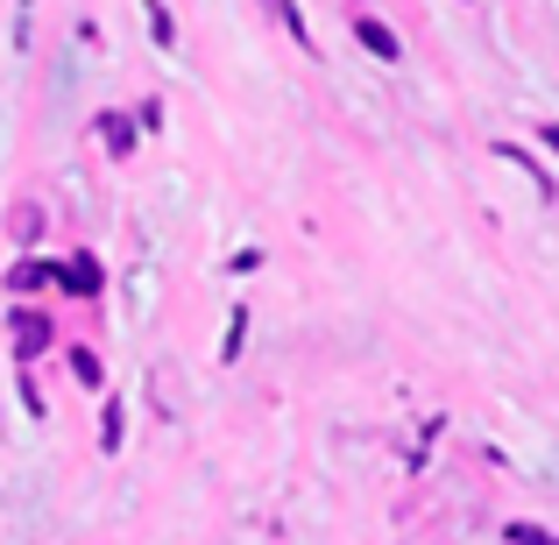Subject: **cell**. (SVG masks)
<instances>
[{
  "label": "cell",
  "instance_id": "1",
  "mask_svg": "<svg viewBox=\"0 0 559 545\" xmlns=\"http://www.w3.org/2000/svg\"><path fill=\"white\" fill-rule=\"evenodd\" d=\"M8 333H14V355L22 362H36L43 347H50V319L43 312H8Z\"/></svg>",
  "mask_w": 559,
  "mask_h": 545
},
{
  "label": "cell",
  "instance_id": "2",
  "mask_svg": "<svg viewBox=\"0 0 559 545\" xmlns=\"http://www.w3.org/2000/svg\"><path fill=\"white\" fill-rule=\"evenodd\" d=\"M57 284H64L71 298H93V291H99V262L93 256H71V270H57Z\"/></svg>",
  "mask_w": 559,
  "mask_h": 545
},
{
  "label": "cell",
  "instance_id": "3",
  "mask_svg": "<svg viewBox=\"0 0 559 545\" xmlns=\"http://www.w3.org/2000/svg\"><path fill=\"white\" fill-rule=\"evenodd\" d=\"M355 36H361V50H376V57H382V64H396V57H404V43H396L382 22H369V14L355 22Z\"/></svg>",
  "mask_w": 559,
  "mask_h": 545
},
{
  "label": "cell",
  "instance_id": "4",
  "mask_svg": "<svg viewBox=\"0 0 559 545\" xmlns=\"http://www.w3.org/2000/svg\"><path fill=\"white\" fill-rule=\"evenodd\" d=\"M99 135H107V150H121V156L135 150V128H128L121 114H99Z\"/></svg>",
  "mask_w": 559,
  "mask_h": 545
},
{
  "label": "cell",
  "instance_id": "5",
  "mask_svg": "<svg viewBox=\"0 0 559 545\" xmlns=\"http://www.w3.org/2000/svg\"><path fill=\"white\" fill-rule=\"evenodd\" d=\"M50 276H57V270H43V262H22V270L8 276V291H36V284H50Z\"/></svg>",
  "mask_w": 559,
  "mask_h": 545
},
{
  "label": "cell",
  "instance_id": "6",
  "mask_svg": "<svg viewBox=\"0 0 559 545\" xmlns=\"http://www.w3.org/2000/svg\"><path fill=\"white\" fill-rule=\"evenodd\" d=\"M36 227H43V213H36V205H22V213H14V241H36Z\"/></svg>",
  "mask_w": 559,
  "mask_h": 545
},
{
  "label": "cell",
  "instance_id": "7",
  "mask_svg": "<svg viewBox=\"0 0 559 545\" xmlns=\"http://www.w3.org/2000/svg\"><path fill=\"white\" fill-rule=\"evenodd\" d=\"M71 376H79V382H99V362L85 355V347H71Z\"/></svg>",
  "mask_w": 559,
  "mask_h": 545
},
{
  "label": "cell",
  "instance_id": "8",
  "mask_svg": "<svg viewBox=\"0 0 559 545\" xmlns=\"http://www.w3.org/2000/svg\"><path fill=\"white\" fill-rule=\"evenodd\" d=\"M510 545H552V538L538 532V524H510Z\"/></svg>",
  "mask_w": 559,
  "mask_h": 545
},
{
  "label": "cell",
  "instance_id": "9",
  "mask_svg": "<svg viewBox=\"0 0 559 545\" xmlns=\"http://www.w3.org/2000/svg\"><path fill=\"white\" fill-rule=\"evenodd\" d=\"M546 150H552V156H559V128H546Z\"/></svg>",
  "mask_w": 559,
  "mask_h": 545
}]
</instances>
